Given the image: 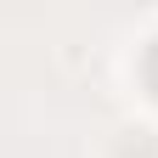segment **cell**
Returning a JSON list of instances; mask_svg holds the SVG:
<instances>
[{
  "label": "cell",
  "mask_w": 158,
  "mask_h": 158,
  "mask_svg": "<svg viewBox=\"0 0 158 158\" xmlns=\"http://www.w3.org/2000/svg\"><path fill=\"white\" fill-rule=\"evenodd\" d=\"M141 85L158 96V34L147 40V51H141Z\"/></svg>",
  "instance_id": "6da1fadb"
}]
</instances>
